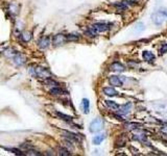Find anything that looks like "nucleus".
Masks as SVG:
<instances>
[{
	"label": "nucleus",
	"mask_w": 167,
	"mask_h": 156,
	"mask_svg": "<svg viewBox=\"0 0 167 156\" xmlns=\"http://www.w3.org/2000/svg\"><path fill=\"white\" fill-rule=\"evenodd\" d=\"M104 94L106 96H109V97H115L118 95L117 91H116L114 88H104Z\"/></svg>",
	"instance_id": "f8f14e48"
},
{
	"label": "nucleus",
	"mask_w": 167,
	"mask_h": 156,
	"mask_svg": "<svg viewBox=\"0 0 167 156\" xmlns=\"http://www.w3.org/2000/svg\"><path fill=\"white\" fill-rule=\"evenodd\" d=\"M106 104H107V106L109 107V108H111L112 110H118L119 109V105H118L116 102L114 101H111V100H106Z\"/></svg>",
	"instance_id": "a211bd4d"
},
{
	"label": "nucleus",
	"mask_w": 167,
	"mask_h": 156,
	"mask_svg": "<svg viewBox=\"0 0 167 156\" xmlns=\"http://www.w3.org/2000/svg\"><path fill=\"white\" fill-rule=\"evenodd\" d=\"M59 154L62 156H69L71 155V153L69 152V150H67L66 148H63V147H60L59 148Z\"/></svg>",
	"instance_id": "4be33fe9"
},
{
	"label": "nucleus",
	"mask_w": 167,
	"mask_h": 156,
	"mask_svg": "<svg viewBox=\"0 0 167 156\" xmlns=\"http://www.w3.org/2000/svg\"><path fill=\"white\" fill-rule=\"evenodd\" d=\"M102 127H104V123H102V120L99 119V118H96L95 120H93L90 124V131L93 133H97L99 132L100 130H102Z\"/></svg>",
	"instance_id": "7ed1b4c3"
},
{
	"label": "nucleus",
	"mask_w": 167,
	"mask_h": 156,
	"mask_svg": "<svg viewBox=\"0 0 167 156\" xmlns=\"http://www.w3.org/2000/svg\"><path fill=\"white\" fill-rule=\"evenodd\" d=\"M109 82L111 86H122V84H123L122 80L120 79L119 76H116V75L110 76Z\"/></svg>",
	"instance_id": "0eeeda50"
},
{
	"label": "nucleus",
	"mask_w": 167,
	"mask_h": 156,
	"mask_svg": "<svg viewBox=\"0 0 167 156\" xmlns=\"http://www.w3.org/2000/svg\"><path fill=\"white\" fill-rule=\"evenodd\" d=\"M44 83L46 84V86H59V83H57V81L53 80L51 77L44 79Z\"/></svg>",
	"instance_id": "aec40b11"
},
{
	"label": "nucleus",
	"mask_w": 167,
	"mask_h": 156,
	"mask_svg": "<svg viewBox=\"0 0 167 156\" xmlns=\"http://www.w3.org/2000/svg\"><path fill=\"white\" fill-rule=\"evenodd\" d=\"M113 24L107 23V22H97V23H94L91 26L94 30L96 31L97 34L98 32H104V31H108L111 27H112Z\"/></svg>",
	"instance_id": "f03ea898"
},
{
	"label": "nucleus",
	"mask_w": 167,
	"mask_h": 156,
	"mask_svg": "<svg viewBox=\"0 0 167 156\" xmlns=\"http://www.w3.org/2000/svg\"><path fill=\"white\" fill-rule=\"evenodd\" d=\"M159 52H160V54H164V53H166V52H167V44L163 45V46L160 48Z\"/></svg>",
	"instance_id": "bb28decb"
},
{
	"label": "nucleus",
	"mask_w": 167,
	"mask_h": 156,
	"mask_svg": "<svg viewBox=\"0 0 167 156\" xmlns=\"http://www.w3.org/2000/svg\"><path fill=\"white\" fill-rule=\"evenodd\" d=\"M161 13L163 14L165 17H167V10H161Z\"/></svg>",
	"instance_id": "cd10ccee"
},
{
	"label": "nucleus",
	"mask_w": 167,
	"mask_h": 156,
	"mask_svg": "<svg viewBox=\"0 0 167 156\" xmlns=\"http://www.w3.org/2000/svg\"><path fill=\"white\" fill-rule=\"evenodd\" d=\"M57 116L60 118L61 120H63V121H65V122H68V123H71V122H72V120H73L72 117L67 116V114H63V112H57Z\"/></svg>",
	"instance_id": "2eb2a0df"
},
{
	"label": "nucleus",
	"mask_w": 167,
	"mask_h": 156,
	"mask_svg": "<svg viewBox=\"0 0 167 156\" xmlns=\"http://www.w3.org/2000/svg\"><path fill=\"white\" fill-rule=\"evenodd\" d=\"M66 38H67V41H77L78 40V36H75V34H68V36H66Z\"/></svg>",
	"instance_id": "a878e982"
},
{
	"label": "nucleus",
	"mask_w": 167,
	"mask_h": 156,
	"mask_svg": "<svg viewBox=\"0 0 167 156\" xmlns=\"http://www.w3.org/2000/svg\"><path fill=\"white\" fill-rule=\"evenodd\" d=\"M29 72L31 73V75L36 78H41V79H46V78L51 77V72L48 69L40 66H34L30 68Z\"/></svg>",
	"instance_id": "f257e3e1"
},
{
	"label": "nucleus",
	"mask_w": 167,
	"mask_h": 156,
	"mask_svg": "<svg viewBox=\"0 0 167 156\" xmlns=\"http://www.w3.org/2000/svg\"><path fill=\"white\" fill-rule=\"evenodd\" d=\"M50 94H52V95H64V94H66V91H64L62 88H60V86H53V88L50 90Z\"/></svg>",
	"instance_id": "ddd939ff"
},
{
	"label": "nucleus",
	"mask_w": 167,
	"mask_h": 156,
	"mask_svg": "<svg viewBox=\"0 0 167 156\" xmlns=\"http://www.w3.org/2000/svg\"><path fill=\"white\" fill-rule=\"evenodd\" d=\"M81 105H83L84 112L85 114H89V112H90V101H89V99L84 98L83 101H81Z\"/></svg>",
	"instance_id": "4468645a"
},
{
	"label": "nucleus",
	"mask_w": 167,
	"mask_h": 156,
	"mask_svg": "<svg viewBox=\"0 0 167 156\" xmlns=\"http://www.w3.org/2000/svg\"><path fill=\"white\" fill-rule=\"evenodd\" d=\"M63 133L65 134V136L69 140H74V142H77V140H78V135L75 134V133L69 132V131H64Z\"/></svg>",
	"instance_id": "f3484780"
},
{
	"label": "nucleus",
	"mask_w": 167,
	"mask_h": 156,
	"mask_svg": "<svg viewBox=\"0 0 167 156\" xmlns=\"http://www.w3.org/2000/svg\"><path fill=\"white\" fill-rule=\"evenodd\" d=\"M142 56H143L144 60H146V62H153L155 60V58H156V56L154 55V53L150 51H143Z\"/></svg>",
	"instance_id": "9b49d317"
},
{
	"label": "nucleus",
	"mask_w": 167,
	"mask_h": 156,
	"mask_svg": "<svg viewBox=\"0 0 167 156\" xmlns=\"http://www.w3.org/2000/svg\"><path fill=\"white\" fill-rule=\"evenodd\" d=\"M144 29H145V25H144L142 22H139V23H137L135 25V27H134V31L135 32H142V31H144Z\"/></svg>",
	"instance_id": "6ab92c4d"
},
{
	"label": "nucleus",
	"mask_w": 167,
	"mask_h": 156,
	"mask_svg": "<svg viewBox=\"0 0 167 156\" xmlns=\"http://www.w3.org/2000/svg\"><path fill=\"white\" fill-rule=\"evenodd\" d=\"M25 56L23 54H21V53H16L15 57H14V62H15L17 66H22L25 64Z\"/></svg>",
	"instance_id": "9d476101"
},
{
	"label": "nucleus",
	"mask_w": 167,
	"mask_h": 156,
	"mask_svg": "<svg viewBox=\"0 0 167 156\" xmlns=\"http://www.w3.org/2000/svg\"><path fill=\"white\" fill-rule=\"evenodd\" d=\"M134 138H135V140H140V142H144V140H145V138H146V136L141 133V134L134 135Z\"/></svg>",
	"instance_id": "393cba45"
},
{
	"label": "nucleus",
	"mask_w": 167,
	"mask_h": 156,
	"mask_svg": "<svg viewBox=\"0 0 167 156\" xmlns=\"http://www.w3.org/2000/svg\"><path fill=\"white\" fill-rule=\"evenodd\" d=\"M130 108H132V103L128 102V103L123 104L122 106H120L118 109V112H119L120 116H125L130 112Z\"/></svg>",
	"instance_id": "6e6552de"
},
{
	"label": "nucleus",
	"mask_w": 167,
	"mask_h": 156,
	"mask_svg": "<svg viewBox=\"0 0 167 156\" xmlns=\"http://www.w3.org/2000/svg\"><path fill=\"white\" fill-rule=\"evenodd\" d=\"M66 42H67V38H66V36H64L62 34H55L52 38V44L55 45V46H60V45L65 44Z\"/></svg>",
	"instance_id": "20e7f679"
},
{
	"label": "nucleus",
	"mask_w": 167,
	"mask_h": 156,
	"mask_svg": "<svg viewBox=\"0 0 167 156\" xmlns=\"http://www.w3.org/2000/svg\"><path fill=\"white\" fill-rule=\"evenodd\" d=\"M20 39L25 43H27L31 40V34L30 32H23V34H20Z\"/></svg>",
	"instance_id": "412c9836"
},
{
	"label": "nucleus",
	"mask_w": 167,
	"mask_h": 156,
	"mask_svg": "<svg viewBox=\"0 0 167 156\" xmlns=\"http://www.w3.org/2000/svg\"><path fill=\"white\" fill-rule=\"evenodd\" d=\"M26 154H27V155H37V156L41 155V153H40V152H38V151H36V150H34L32 148L29 149V150H26Z\"/></svg>",
	"instance_id": "b1692460"
},
{
	"label": "nucleus",
	"mask_w": 167,
	"mask_h": 156,
	"mask_svg": "<svg viewBox=\"0 0 167 156\" xmlns=\"http://www.w3.org/2000/svg\"><path fill=\"white\" fill-rule=\"evenodd\" d=\"M165 19V16L161 13V12H157L151 15V21L154 22L156 25H161L163 23V21Z\"/></svg>",
	"instance_id": "39448f33"
},
{
	"label": "nucleus",
	"mask_w": 167,
	"mask_h": 156,
	"mask_svg": "<svg viewBox=\"0 0 167 156\" xmlns=\"http://www.w3.org/2000/svg\"><path fill=\"white\" fill-rule=\"evenodd\" d=\"M50 45V38L49 36H43L38 41V46H39L40 49L44 50L47 49Z\"/></svg>",
	"instance_id": "423d86ee"
},
{
	"label": "nucleus",
	"mask_w": 167,
	"mask_h": 156,
	"mask_svg": "<svg viewBox=\"0 0 167 156\" xmlns=\"http://www.w3.org/2000/svg\"><path fill=\"white\" fill-rule=\"evenodd\" d=\"M110 70L113 71V72H122L124 71V66L122 64H120V62H113L112 65L110 66Z\"/></svg>",
	"instance_id": "1a4fd4ad"
},
{
	"label": "nucleus",
	"mask_w": 167,
	"mask_h": 156,
	"mask_svg": "<svg viewBox=\"0 0 167 156\" xmlns=\"http://www.w3.org/2000/svg\"><path fill=\"white\" fill-rule=\"evenodd\" d=\"M128 2H119V3H116V4H114V6H116V8H118V10H126L128 8V4H126Z\"/></svg>",
	"instance_id": "5701e85b"
},
{
	"label": "nucleus",
	"mask_w": 167,
	"mask_h": 156,
	"mask_svg": "<svg viewBox=\"0 0 167 156\" xmlns=\"http://www.w3.org/2000/svg\"><path fill=\"white\" fill-rule=\"evenodd\" d=\"M104 138H106V135L104 134H98V135H95V136H94L92 142H93L94 145H100V144L104 140Z\"/></svg>",
	"instance_id": "dca6fc26"
}]
</instances>
